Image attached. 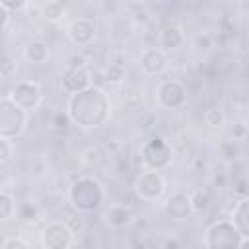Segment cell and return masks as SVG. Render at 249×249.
<instances>
[{"label":"cell","instance_id":"11","mask_svg":"<svg viewBox=\"0 0 249 249\" xmlns=\"http://www.w3.org/2000/svg\"><path fill=\"white\" fill-rule=\"evenodd\" d=\"M91 84H93V78H91V70L88 68V64H66L60 76V88L66 93L80 91Z\"/></svg>","mask_w":249,"mask_h":249},{"label":"cell","instance_id":"18","mask_svg":"<svg viewBox=\"0 0 249 249\" xmlns=\"http://www.w3.org/2000/svg\"><path fill=\"white\" fill-rule=\"evenodd\" d=\"M64 16H66V8H64V2H62V0H49V2H45L43 8H41V18H43L45 21L58 23Z\"/></svg>","mask_w":249,"mask_h":249},{"label":"cell","instance_id":"21","mask_svg":"<svg viewBox=\"0 0 249 249\" xmlns=\"http://www.w3.org/2000/svg\"><path fill=\"white\" fill-rule=\"evenodd\" d=\"M202 119H204V124L210 126V128H220L226 123V115H224V111L220 107H208L204 111Z\"/></svg>","mask_w":249,"mask_h":249},{"label":"cell","instance_id":"7","mask_svg":"<svg viewBox=\"0 0 249 249\" xmlns=\"http://www.w3.org/2000/svg\"><path fill=\"white\" fill-rule=\"evenodd\" d=\"M189 91L179 78H165L156 86V103L167 111H179L187 105Z\"/></svg>","mask_w":249,"mask_h":249},{"label":"cell","instance_id":"15","mask_svg":"<svg viewBox=\"0 0 249 249\" xmlns=\"http://www.w3.org/2000/svg\"><path fill=\"white\" fill-rule=\"evenodd\" d=\"M105 224L115 228V230H123V228H128L132 222H134V214L130 210L128 204H123V202H113L107 206L105 214Z\"/></svg>","mask_w":249,"mask_h":249},{"label":"cell","instance_id":"9","mask_svg":"<svg viewBox=\"0 0 249 249\" xmlns=\"http://www.w3.org/2000/svg\"><path fill=\"white\" fill-rule=\"evenodd\" d=\"M8 95H10L19 107H23L25 111L37 109V107L43 103V99H45L43 89H41V86H39L35 80H18V82L10 88Z\"/></svg>","mask_w":249,"mask_h":249},{"label":"cell","instance_id":"1","mask_svg":"<svg viewBox=\"0 0 249 249\" xmlns=\"http://www.w3.org/2000/svg\"><path fill=\"white\" fill-rule=\"evenodd\" d=\"M64 115L72 124L93 130L111 119V99L103 88L91 84L80 91L68 93Z\"/></svg>","mask_w":249,"mask_h":249},{"label":"cell","instance_id":"8","mask_svg":"<svg viewBox=\"0 0 249 249\" xmlns=\"http://www.w3.org/2000/svg\"><path fill=\"white\" fill-rule=\"evenodd\" d=\"M39 243L45 249H68L74 243V231L68 228L66 222L54 220L41 230Z\"/></svg>","mask_w":249,"mask_h":249},{"label":"cell","instance_id":"35","mask_svg":"<svg viewBox=\"0 0 249 249\" xmlns=\"http://www.w3.org/2000/svg\"><path fill=\"white\" fill-rule=\"evenodd\" d=\"M6 80H8V78H4V76L0 74V95H4L2 91H4V88H6Z\"/></svg>","mask_w":249,"mask_h":249},{"label":"cell","instance_id":"31","mask_svg":"<svg viewBox=\"0 0 249 249\" xmlns=\"http://www.w3.org/2000/svg\"><path fill=\"white\" fill-rule=\"evenodd\" d=\"M231 134H233V140H243L245 138V124L243 123H235L233 128H231Z\"/></svg>","mask_w":249,"mask_h":249},{"label":"cell","instance_id":"3","mask_svg":"<svg viewBox=\"0 0 249 249\" xmlns=\"http://www.w3.org/2000/svg\"><path fill=\"white\" fill-rule=\"evenodd\" d=\"M29 126V111L19 107L8 93L0 95V138L16 140Z\"/></svg>","mask_w":249,"mask_h":249},{"label":"cell","instance_id":"24","mask_svg":"<svg viewBox=\"0 0 249 249\" xmlns=\"http://www.w3.org/2000/svg\"><path fill=\"white\" fill-rule=\"evenodd\" d=\"M16 216L21 218V220H25V222H31V220H35V216H37V208H35V204H31V202H18V206H16Z\"/></svg>","mask_w":249,"mask_h":249},{"label":"cell","instance_id":"2","mask_svg":"<svg viewBox=\"0 0 249 249\" xmlns=\"http://www.w3.org/2000/svg\"><path fill=\"white\" fill-rule=\"evenodd\" d=\"M68 202L76 214H93L105 202V189L95 177L82 175L70 183Z\"/></svg>","mask_w":249,"mask_h":249},{"label":"cell","instance_id":"19","mask_svg":"<svg viewBox=\"0 0 249 249\" xmlns=\"http://www.w3.org/2000/svg\"><path fill=\"white\" fill-rule=\"evenodd\" d=\"M16 198L10 193L0 191V222H10L16 216Z\"/></svg>","mask_w":249,"mask_h":249},{"label":"cell","instance_id":"23","mask_svg":"<svg viewBox=\"0 0 249 249\" xmlns=\"http://www.w3.org/2000/svg\"><path fill=\"white\" fill-rule=\"evenodd\" d=\"M101 161H103V154H101V150L97 146H89V148H86L82 152V163L86 167L93 169V167L101 165Z\"/></svg>","mask_w":249,"mask_h":249},{"label":"cell","instance_id":"32","mask_svg":"<svg viewBox=\"0 0 249 249\" xmlns=\"http://www.w3.org/2000/svg\"><path fill=\"white\" fill-rule=\"evenodd\" d=\"M10 23V12L0 4V31Z\"/></svg>","mask_w":249,"mask_h":249},{"label":"cell","instance_id":"25","mask_svg":"<svg viewBox=\"0 0 249 249\" xmlns=\"http://www.w3.org/2000/svg\"><path fill=\"white\" fill-rule=\"evenodd\" d=\"M0 74L4 78H12L16 74V60L8 54H0Z\"/></svg>","mask_w":249,"mask_h":249},{"label":"cell","instance_id":"10","mask_svg":"<svg viewBox=\"0 0 249 249\" xmlns=\"http://www.w3.org/2000/svg\"><path fill=\"white\" fill-rule=\"evenodd\" d=\"M97 25L88 16H78L66 25V37L74 47H89L95 41Z\"/></svg>","mask_w":249,"mask_h":249},{"label":"cell","instance_id":"5","mask_svg":"<svg viewBox=\"0 0 249 249\" xmlns=\"http://www.w3.org/2000/svg\"><path fill=\"white\" fill-rule=\"evenodd\" d=\"M140 161L148 169L163 171L173 163V148L161 136H152L140 146Z\"/></svg>","mask_w":249,"mask_h":249},{"label":"cell","instance_id":"34","mask_svg":"<svg viewBox=\"0 0 249 249\" xmlns=\"http://www.w3.org/2000/svg\"><path fill=\"white\" fill-rule=\"evenodd\" d=\"M235 191L239 196H247V191H245V181H237L235 183Z\"/></svg>","mask_w":249,"mask_h":249},{"label":"cell","instance_id":"6","mask_svg":"<svg viewBox=\"0 0 249 249\" xmlns=\"http://www.w3.org/2000/svg\"><path fill=\"white\" fill-rule=\"evenodd\" d=\"M132 189H134V195L142 202H156V200L163 198V195L167 191V181L161 175V171L144 167L136 175V179L132 183Z\"/></svg>","mask_w":249,"mask_h":249},{"label":"cell","instance_id":"26","mask_svg":"<svg viewBox=\"0 0 249 249\" xmlns=\"http://www.w3.org/2000/svg\"><path fill=\"white\" fill-rule=\"evenodd\" d=\"M193 43H195V47H196L198 51H208L210 47H214V39H212V35L206 33V31L196 33L195 39H193Z\"/></svg>","mask_w":249,"mask_h":249},{"label":"cell","instance_id":"12","mask_svg":"<svg viewBox=\"0 0 249 249\" xmlns=\"http://www.w3.org/2000/svg\"><path fill=\"white\" fill-rule=\"evenodd\" d=\"M138 66L146 76H161L169 68V56L160 47H146L138 58Z\"/></svg>","mask_w":249,"mask_h":249},{"label":"cell","instance_id":"29","mask_svg":"<svg viewBox=\"0 0 249 249\" xmlns=\"http://www.w3.org/2000/svg\"><path fill=\"white\" fill-rule=\"evenodd\" d=\"M0 4L12 14V12H21L23 8H27L29 0H0Z\"/></svg>","mask_w":249,"mask_h":249},{"label":"cell","instance_id":"4","mask_svg":"<svg viewBox=\"0 0 249 249\" xmlns=\"http://www.w3.org/2000/svg\"><path fill=\"white\" fill-rule=\"evenodd\" d=\"M204 247L208 249H222V247H245L249 243V237H243L237 228L233 226L231 220L222 218L212 222L206 231H204V239H202Z\"/></svg>","mask_w":249,"mask_h":249},{"label":"cell","instance_id":"28","mask_svg":"<svg viewBox=\"0 0 249 249\" xmlns=\"http://www.w3.org/2000/svg\"><path fill=\"white\" fill-rule=\"evenodd\" d=\"M14 156V146H12V140H6V138H0V165L8 163Z\"/></svg>","mask_w":249,"mask_h":249},{"label":"cell","instance_id":"16","mask_svg":"<svg viewBox=\"0 0 249 249\" xmlns=\"http://www.w3.org/2000/svg\"><path fill=\"white\" fill-rule=\"evenodd\" d=\"M230 220L233 222V226L237 228V231L243 237H249V198L247 196H239L237 198V202L231 208Z\"/></svg>","mask_w":249,"mask_h":249},{"label":"cell","instance_id":"13","mask_svg":"<svg viewBox=\"0 0 249 249\" xmlns=\"http://www.w3.org/2000/svg\"><path fill=\"white\" fill-rule=\"evenodd\" d=\"M163 210H165L167 218H171V220H175V222L187 220V218L193 214L189 193H183V191L171 193V195L165 198V202H163Z\"/></svg>","mask_w":249,"mask_h":249},{"label":"cell","instance_id":"14","mask_svg":"<svg viewBox=\"0 0 249 249\" xmlns=\"http://www.w3.org/2000/svg\"><path fill=\"white\" fill-rule=\"evenodd\" d=\"M158 41H160V49H163L165 53H173V51H179L185 45L187 35H185L181 25L167 23V25L161 27V31L158 35Z\"/></svg>","mask_w":249,"mask_h":249},{"label":"cell","instance_id":"20","mask_svg":"<svg viewBox=\"0 0 249 249\" xmlns=\"http://www.w3.org/2000/svg\"><path fill=\"white\" fill-rule=\"evenodd\" d=\"M124 80V64L123 60H111L105 68V82L109 84H121Z\"/></svg>","mask_w":249,"mask_h":249},{"label":"cell","instance_id":"27","mask_svg":"<svg viewBox=\"0 0 249 249\" xmlns=\"http://www.w3.org/2000/svg\"><path fill=\"white\" fill-rule=\"evenodd\" d=\"M220 152L226 160H231V158H237L239 154V140H226L222 146H220Z\"/></svg>","mask_w":249,"mask_h":249},{"label":"cell","instance_id":"30","mask_svg":"<svg viewBox=\"0 0 249 249\" xmlns=\"http://www.w3.org/2000/svg\"><path fill=\"white\" fill-rule=\"evenodd\" d=\"M2 247H4V249H16V247H18V249H27V247H29V243H27L25 239H21V237H16V235H14V237L4 239V241H2Z\"/></svg>","mask_w":249,"mask_h":249},{"label":"cell","instance_id":"33","mask_svg":"<svg viewBox=\"0 0 249 249\" xmlns=\"http://www.w3.org/2000/svg\"><path fill=\"white\" fill-rule=\"evenodd\" d=\"M226 179H228L226 173H220V177H218V173H216V175H214V185H216L218 189H222V187L226 185Z\"/></svg>","mask_w":249,"mask_h":249},{"label":"cell","instance_id":"22","mask_svg":"<svg viewBox=\"0 0 249 249\" xmlns=\"http://www.w3.org/2000/svg\"><path fill=\"white\" fill-rule=\"evenodd\" d=\"M189 198H191V208H193V212H204L206 208H208V204H210V196H208V193L206 191H202V189H196V191H193L191 195H189Z\"/></svg>","mask_w":249,"mask_h":249},{"label":"cell","instance_id":"17","mask_svg":"<svg viewBox=\"0 0 249 249\" xmlns=\"http://www.w3.org/2000/svg\"><path fill=\"white\" fill-rule=\"evenodd\" d=\"M49 54H51L49 45L41 39H33L23 47V58L29 64H43L49 58Z\"/></svg>","mask_w":249,"mask_h":249}]
</instances>
